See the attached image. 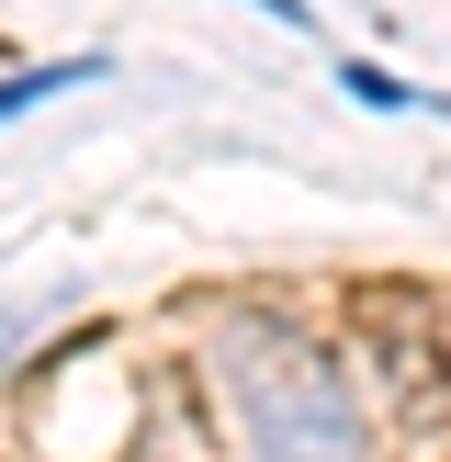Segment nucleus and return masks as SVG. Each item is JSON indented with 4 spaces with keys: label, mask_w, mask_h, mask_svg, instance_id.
Masks as SVG:
<instances>
[{
    "label": "nucleus",
    "mask_w": 451,
    "mask_h": 462,
    "mask_svg": "<svg viewBox=\"0 0 451 462\" xmlns=\"http://www.w3.org/2000/svg\"><path fill=\"white\" fill-rule=\"evenodd\" d=\"M215 383L237 418V462H383L338 350L305 338L293 316H237L215 338Z\"/></svg>",
    "instance_id": "1"
},
{
    "label": "nucleus",
    "mask_w": 451,
    "mask_h": 462,
    "mask_svg": "<svg viewBox=\"0 0 451 462\" xmlns=\"http://www.w3.org/2000/svg\"><path fill=\"white\" fill-rule=\"evenodd\" d=\"M338 90H350L361 113H428V125H451V90H418V79H395V68H338Z\"/></svg>",
    "instance_id": "2"
},
{
    "label": "nucleus",
    "mask_w": 451,
    "mask_h": 462,
    "mask_svg": "<svg viewBox=\"0 0 451 462\" xmlns=\"http://www.w3.org/2000/svg\"><path fill=\"white\" fill-rule=\"evenodd\" d=\"M102 79V57H57V68H12V79H0V125H12V113H34V102H57V90H90Z\"/></svg>",
    "instance_id": "3"
},
{
    "label": "nucleus",
    "mask_w": 451,
    "mask_h": 462,
    "mask_svg": "<svg viewBox=\"0 0 451 462\" xmlns=\"http://www.w3.org/2000/svg\"><path fill=\"white\" fill-rule=\"evenodd\" d=\"M248 12H271V23H305V0H248Z\"/></svg>",
    "instance_id": "4"
},
{
    "label": "nucleus",
    "mask_w": 451,
    "mask_h": 462,
    "mask_svg": "<svg viewBox=\"0 0 451 462\" xmlns=\"http://www.w3.org/2000/svg\"><path fill=\"white\" fill-rule=\"evenodd\" d=\"M12 338H23V316H0V350H12Z\"/></svg>",
    "instance_id": "5"
}]
</instances>
